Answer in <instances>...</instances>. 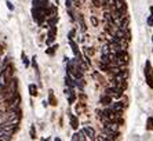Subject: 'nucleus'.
Masks as SVG:
<instances>
[{
  "label": "nucleus",
  "mask_w": 153,
  "mask_h": 141,
  "mask_svg": "<svg viewBox=\"0 0 153 141\" xmlns=\"http://www.w3.org/2000/svg\"><path fill=\"white\" fill-rule=\"evenodd\" d=\"M93 3L95 4L97 7H100V6H101V1H100V0H93Z\"/></svg>",
  "instance_id": "c756f323"
},
{
  "label": "nucleus",
  "mask_w": 153,
  "mask_h": 141,
  "mask_svg": "<svg viewBox=\"0 0 153 141\" xmlns=\"http://www.w3.org/2000/svg\"><path fill=\"white\" fill-rule=\"evenodd\" d=\"M84 111H85L84 102H79V104H76V113H77V115H80V113L84 112Z\"/></svg>",
  "instance_id": "dca6fc26"
},
{
  "label": "nucleus",
  "mask_w": 153,
  "mask_h": 141,
  "mask_svg": "<svg viewBox=\"0 0 153 141\" xmlns=\"http://www.w3.org/2000/svg\"><path fill=\"white\" fill-rule=\"evenodd\" d=\"M113 6L116 10H119L123 14H127V4L124 0H113Z\"/></svg>",
  "instance_id": "39448f33"
},
{
  "label": "nucleus",
  "mask_w": 153,
  "mask_h": 141,
  "mask_svg": "<svg viewBox=\"0 0 153 141\" xmlns=\"http://www.w3.org/2000/svg\"><path fill=\"white\" fill-rule=\"evenodd\" d=\"M8 78L6 76V73H4V71H0V90L3 89L6 84H7V82H8Z\"/></svg>",
  "instance_id": "9d476101"
},
{
  "label": "nucleus",
  "mask_w": 153,
  "mask_h": 141,
  "mask_svg": "<svg viewBox=\"0 0 153 141\" xmlns=\"http://www.w3.org/2000/svg\"><path fill=\"white\" fill-rule=\"evenodd\" d=\"M91 22H93L94 26H98V19H97V17H91Z\"/></svg>",
  "instance_id": "a878e982"
},
{
  "label": "nucleus",
  "mask_w": 153,
  "mask_h": 141,
  "mask_svg": "<svg viewBox=\"0 0 153 141\" xmlns=\"http://www.w3.org/2000/svg\"><path fill=\"white\" fill-rule=\"evenodd\" d=\"M71 1H72V4H73L75 7H77V8L82 7V1H80V0H71Z\"/></svg>",
  "instance_id": "b1692460"
},
{
  "label": "nucleus",
  "mask_w": 153,
  "mask_h": 141,
  "mask_svg": "<svg viewBox=\"0 0 153 141\" xmlns=\"http://www.w3.org/2000/svg\"><path fill=\"white\" fill-rule=\"evenodd\" d=\"M93 76H94V78H97V79L100 80L101 83H103V82H105V79H103V78H102V76H101L98 72H94V73H93Z\"/></svg>",
  "instance_id": "5701e85b"
},
{
  "label": "nucleus",
  "mask_w": 153,
  "mask_h": 141,
  "mask_svg": "<svg viewBox=\"0 0 153 141\" xmlns=\"http://www.w3.org/2000/svg\"><path fill=\"white\" fill-rule=\"evenodd\" d=\"M30 138H37L36 137V129H35V126H30Z\"/></svg>",
  "instance_id": "393cba45"
},
{
  "label": "nucleus",
  "mask_w": 153,
  "mask_h": 141,
  "mask_svg": "<svg viewBox=\"0 0 153 141\" xmlns=\"http://www.w3.org/2000/svg\"><path fill=\"white\" fill-rule=\"evenodd\" d=\"M48 47H50V46H48ZM57 48H58V44H54V46L50 47V48H48L46 53H47L48 55H54V54H55V51H57Z\"/></svg>",
  "instance_id": "6ab92c4d"
},
{
  "label": "nucleus",
  "mask_w": 153,
  "mask_h": 141,
  "mask_svg": "<svg viewBox=\"0 0 153 141\" xmlns=\"http://www.w3.org/2000/svg\"><path fill=\"white\" fill-rule=\"evenodd\" d=\"M148 25H149V26H153V17H152V15H150L149 18H148Z\"/></svg>",
  "instance_id": "cd10ccee"
},
{
  "label": "nucleus",
  "mask_w": 153,
  "mask_h": 141,
  "mask_svg": "<svg viewBox=\"0 0 153 141\" xmlns=\"http://www.w3.org/2000/svg\"><path fill=\"white\" fill-rule=\"evenodd\" d=\"M1 53H3V48H1V44H0V57H1Z\"/></svg>",
  "instance_id": "7c9ffc66"
},
{
  "label": "nucleus",
  "mask_w": 153,
  "mask_h": 141,
  "mask_svg": "<svg viewBox=\"0 0 153 141\" xmlns=\"http://www.w3.org/2000/svg\"><path fill=\"white\" fill-rule=\"evenodd\" d=\"M69 46H71V48H72V51H73V54L76 55V57H79L80 55V51H79V48H77V44L73 42V40H69Z\"/></svg>",
  "instance_id": "ddd939ff"
},
{
  "label": "nucleus",
  "mask_w": 153,
  "mask_h": 141,
  "mask_svg": "<svg viewBox=\"0 0 153 141\" xmlns=\"http://www.w3.org/2000/svg\"><path fill=\"white\" fill-rule=\"evenodd\" d=\"M105 94H108V95H111L112 98H120L121 95H123V90L121 89H119L117 86H109L106 87V90H105Z\"/></svg>",
  "instance_id": "7ed1b4c3"
},
{
  "label": "nucleus",
  "mask_w": 153,
  "mask_h": 141,
  "mask_svg": "<svg viewBox=\"0 0 153 141\" xmlns=\"http://www.w3.org/2000/svg\"><path fill=\"white\" fill-rule=\"evenodd\" d=\"M84 53L87 57H91V55L95 54V51L93 50V47H84Z\"/></svg>",
  "instance_id": "aec40b11"
},
{
  "label": "nucleus",
  "mask_w": 153,
  "mask_h": 141,
  "mask_svg": "<svg viewBox=\"0 0 153 141\" xmlns=\"http://www.w3.org/2000/svg\"><path fill=\"white\" fill-rule=\"evenodd\" d=\"M152 42H153V36H152Z\"/></svg>",
  "instance_id": "473e14b6"
},
{
  "label": "nucleus",
  "mask_w": 153,
  "mask_h": 141,
  "mask_svg": "<svg viewBox=\"0 0 153 141\" xmlns=\"http://www.w3.org/2000/svg\"><path fill=\"white\" fill-rule=\"evenodd\" d=\"M145 79H146V83L150 89H153V68L150 65V61H146L145 62Z\"/></svg>",
  "instance_id": "f257e3e1"
},
{
  "label": "nucleus",
  "mask_w": 153,
  "mask_h": 141,
  "mask_svg": "<svg viewBox=\"0 0 153 141\" xmlns=\"http://www.w3.org/2000/svg\"><path fill=\"white\" fill-rule=\"evenodd\" d=\"M101 102H102V104H105V105L112 104V97H111V95H108V94H103L102 97H101Z\"/></svg>",
  "instance_id": "2eb2a0df"
},
{
  "label": "nucleus",
  "mask_w": 153,
  "mask_h": 141,
  "mask_svg": "<svg viewBox=\"0 0 153 141\" xmlns=\"http://www.w3.org/2000/svg\"><path fill=\"white\" fill-rule=\"evenodd\" d=\"M21 57H22V61H24V65H25V68H29L30 62H29V60H28V57H26V54H25V53H22Z\"/></svg>",
  "instance_id": "412c9836"
},
{
  "label": "nucleus",
  "mask_w": 153,
  "mask_h": 141,
  "mask_svg": "<svg viewBox=\"0 0 153 141\" xmlns=\"http://www.w3.org/2000/svg\"><path fill=\"white\" fill-rule=\"evenodd\" d=\"M48 104H50L51 107H57L58 105V100L53 90H48Z\"/></svg>",
  "instance_id": "6e6552de"
},
{
  "label": "nucleus",
  "mask_w": 153,
  "mask_h": 141,
  "mask_svg": "<svg viewBox=\"0 0 153 141\" xmlns=\"http://www.w3.org/2000/svg\"><path fill=\"white\" fill-rule=\"evenodd\" d=\"M84 133H85V136H87V138H91V140H94L95 138V130H94L91 126H84Z\"/></svg>",
  "instance_id": "1a4fd4ad"
},
{
  "label": "nucleus",
  "mask_w": 153,
  "mask_h": 141,
  "mask_svg": "<svg viewBox=\"0 0 153 141\" xmlns=\"http://www.w3.org/2000/svg\"><path fill=\"white\" fill-rule=\"evenodd\" d=\"M101 53H102V55H109V53H111V47H109V43H105V44H103Z\"/></svg>",
  "instance_id": "a211bd4d"
},
{
  "label": "nucleus",
  "mask_w": 153,
  "mask_h": 141,
  "mask_svg": "<svg viewBox=\"0 0 153 141\" xmlns=\"http://www.w3.org/2000/svg\"><path fill=\"white\" fill-rule=\"evenodd\" d=\"M146 129H148V130H153V118H148V122H146Z\"/></svg>",
  "instance_id": "4be33fe9"
},
{
  "label": "nucleus",
  "mask_w": 153,
  "mask_h": 141,
  "mask_svg": "<svg viewBox=\"0 0 153 141\" xmlns=\"http://www.w3.org/2000/svg\"><path fill=\"white\" fill-rule=\"evenodd\" d=\"M72 140H73V141H77V140L84 141V140H87V136H85L84 130H83V131H80V133H75V134H73V136H72Z\"/></svg>",
  "instance_id": "9b49d317"
},
{
  "label": "nucleus",
  "mask_w": 153,
  "mask_h": 141,
  "mask_svg": "<svg viewBox=\"0 0 153 141\" xmlns=\"http://www.w3.org/2000/svg\"><path fill=\"white\" fill-rule=\"evenodd\" d=\"M126 107H127L126 102H114V104H109V108H111L113 112H121Z\"/></svg>",
  "instance_id": "0eeeda50"
},
{
  "label": "nucleus",
  "mask_w": 153,
  "mask_h": 141,
  "mask_svg": "<svg viewBox=\"0 0 153 141\" xmlns=\"http://www.w3.org/2000/svg\"><path fill=\"white\" fill-rule=\"evenodd\" d=\"M150 11H152V17H153V7H150Z\"/></svg>",
  "instance_id": "2f4dec72"
},
{
  "label": "nucleus",
  "mask_w": 153,
  "mask_h": 141,
  "mask_svg": "<svg viewBox=\"0 0 153 141\" xmlns=\"http://www.w3.org/2000/svg\"><path fill=\"white\" fill-rule=\"evenodd\" d=\"M0 129H1L4 133H7V134H10V136H13L14 133H17V131H18L19 126H18V125H14V123L3 122V123H1V127H0Z\"/></svg>",
  "instance_id": "f03ea898"
},
{
  "label": "nucleus",
  "mask_w": 153,
  "mask_h": 141,
  "mask_svg": "<svg viewBox=\"0 0 153 141\" xmlns=\"http://www.w3.org/2000/svg\"><path fill=\"white\" fill-rule=\"evenodd\" d=\"M55 39H57V26L51 25L50 31H48V39L46 40V44L47 46H51L55 42Z\"/></svg>",
  "instance_id": "20e7f679"
},
{
  "label": "nucleus",
  "mask_w": 153,
  "mask_h": 141,
  "mask_svg": "<svg viewBox=\"0 0 153 141\" xmlns=\"http://www.w3.org/2000/svg\"><path fill=\"white\" fill-rule=\"evenodd\" d=\"M6 4H7V7L10 8V10H14V6L11 4V1H7V3H6Z\"/></svg>",
  "instance_id": "c85d7f7f"
},
{
  "label": "nucleus",
  "mask_w": 153,
  "mask_h": 141,
  "mask_svg": "<svg viewBox=\"0 0 153 141\" xmlns=\"http://www.w3.org/2000/svg\"><path fill=\"white\" fill-rule=\"evenodd\" d=\"M65 83H66V86H68V87H72V89H75V86H76V84H75V79H72L69 75L65 76Z\"/></svg>",
  "instance_id": "4468645a"
},
{
  "label": "nucleus",
  "mask_w": 153,
  "mask_h": 141,
  "mask_svg": "<svg viewBox=\"0 0 153 141\" xmlns=\"http://www.w3.org/2000/svg\"><path fill=\"white\" fill-rule=\"evenodd\" d=\"M75 29H73V31H71V32H69V35H68V37H69V40L71 39H73V37H75Z\"/></svg>",
  "instance_id": "bb28decb"
},
{
  "label": "nucleus",
  "mask_w": 153,
  "mask_h": 141,
  "mask_svg": "<svg viewBox=\"0 0 153 141\" xmlns=\"http://www.w3.org/2000/svg\"><path fill=\"white\" fill-rule=\"evenodd\" d=\"M69 122H71V127L73 129V130L79 129V119L76 118L75 115H71V119H69Z\"/></svg>",
  "instance_id": "f8f14e48"
},
{
  "label": "nucleus",
  "mask_w": 153,
  "mask_h": 141,
  "mask_svg": "<svg viewBox=\"0 0 153 141\" xmlns=\"http://www.w3.org/2000/svg\"><path fill=\"white\" fill-rule=\"evenodd\" d=\"M28 89H29V93H30L32 97H36V95H37V86H36V84H29Z\"/></svg>",
  "instance_id": "f3484780"
},
{
  "label": "nucleus",
  "mask_w": 153,
  "mask_h": 141,
  "mask_svg": "<svg viewBox=\"0 0 153 141\" xmlns=\"http://www.w3.org/2000/svg\"><path fill=\"white\" fill-rule=\"evenodd\" d=\"M65 95L68 97V102L71 105H73L75 104V101H76V94H75V90L72 89V87H68V89H65Z\"/></svg>",
  "instance_id": "423d86ee"
}]
</instances>
